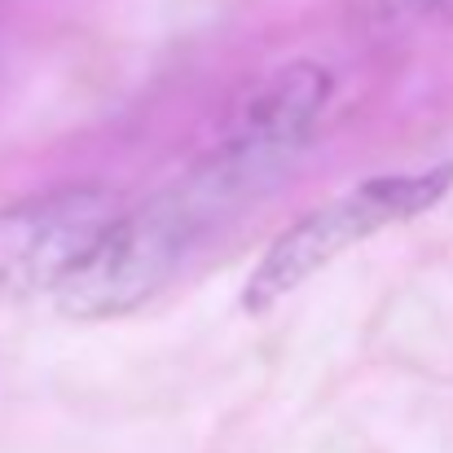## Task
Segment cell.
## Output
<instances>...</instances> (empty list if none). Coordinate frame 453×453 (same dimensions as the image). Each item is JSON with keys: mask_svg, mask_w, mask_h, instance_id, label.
I'll return each mask as SVG.
<instances>
[{"mask_svg": "<svg viewBox=\"0 0 453 453\" xmlns=\"http://www.w3.org/2000/svg\"><path fill=\"white\" fill-rule=\"evenodd\" d=\"M220 207L207 198V189L194 176H185L172 194L154 198L146 207L119 211V220L102 234L88 260L53 291L58 308L66 317L106 321V317H124L150 303L172 282L198 229Z\"/></svg>", "mask_w": 453, "mask_h": 453, "instance_id": "obj_1", "label": "cell"}, {"mask_svg": "<svg viewBox=\"0 0 453 453\" xmlns=\"http://www.w3.org/2000/svg\"><path fill=\"white\" fill-rule=\"evenodd\" d=\"M449 189L453 163H436L427 172L374 176V180L339 194L334 203L308 211L260 256V265L251 269V278L242 287V308L247 312H269L291 291H300L308 278L330 269L343 251H352L357 242H365V238H374L392 225H405V220L432 211Z\"/></svg>", "mask_w": 453, "mask_h": 453, "instance_id": "obj_2", "label": "cell"}, {"mask_svg": "<svg viewBox=\"0 0 453 453\" xmlns=\"http://www.w3.org/2000/svg\"><path fill=\"white\" fill-rule=\"evenodd\" d=\"M326 102H330V71H321L317 62L273 71L238 102L234 119L225 124V137L216 142V154L198 163V172L220 189L225 203L265 189V180L278 176L303 150Z\"/></svg>", "mask_w": 453, "mask_h": 453, "instance_id": "obj_3", "label": "cell"}, {"mask_svg": "<svg viewBox=\"0 0 453 453\" xmlns=\"http://www.w3.org/2000/svg\"><path fill=\"white\" fill-rule=\"evenodd\" d=\"M119 198L102 185H66L31 194L0 211V291H58L119 220Z\"/></svg>", "mask_w": 453, "mask_h": 453, "instance_id": "obj_4", "label": "cell"}, {"mask_svg": "<svg viewBox=\"0 0 453 453\" xmlns=\"http://www.w3.org/2000/svg\"><path fill=\"white\" fill-rule=\"evenodd\" d=\"M436 4H445V0H365V13L379 22H410L418 13H432Z\"/></svg>", "mask_w": 453, "mask_h": 453, "instance_id": "obj_5", "label": "cell"}]
</instances>
